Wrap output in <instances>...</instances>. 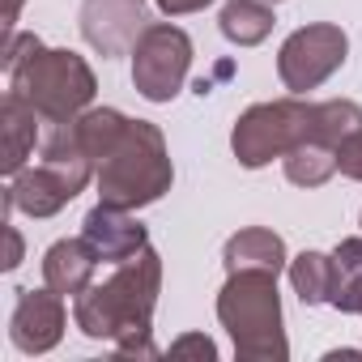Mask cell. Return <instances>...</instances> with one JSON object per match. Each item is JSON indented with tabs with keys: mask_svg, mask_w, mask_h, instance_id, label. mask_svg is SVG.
I'll return each instance as SVG.
<instances>
[{
	"mask_svg": "<svg viewBox=\"0 0 362 362\" xmlns=\"http://www.w3.org/2000/svg\"><path fill=\"white\" fill-rule=\"evenodd\" d=\"M286 273H290V286L303 298V307L332 303V256H324V252H298Z\"/></svg>",
	"mask_w": 362,
	"mask_h": 362,
	"instance_id": "19",
	"label": "cell"
},
{
	"mask_svg": "<svg viewBox=\"0 0 362 362\" xmlns=\"http://www.w3.org/2000/svg\"><path fill=\"white\" fill-rule=\"evenodd\" d=\"M145 26V0H81V39L107 60L132 56Z\"/></svg>",
	"mask_w": 362,
	"mask_h": 362,
	"instance_id": "8",
	"label": "cell"
},
{
	"mask_svg": "<svg viewBox=\"0 0 362 362\" xmlns=\"http://www.w3.org/2000/svg\"><path fill=\"white\" fill-rule=\"evenodd\" d=\"M315 141V103L290 94V98H273V103H252L230 132V149L239 158V166L260 170L273 158H286L294 145Z\"/></svg>",
	"mask_w": 362,
	"mask_h": 362,
	"instance_id": "5",
	"label": "cell"
},
{
	"mask_svg": "<svg viewBox=\"0 0 362 362\" xmlns=\"http://www.w3.org/2000/svg\"><path fill=\"white\" fill-rule=\"evenodd\" d=\"M218 26L235 47H256V43H264L273 35L277 18H273L269 0H230L222 9V18H218Z\"/></svg>",
	"mask_w": 362,
	"mask_h": 362,
	"instance_id": "15",
	"label": "cell"
},
{
	"mask_svg": "<svg viewBox=\"0 0 362 362\" xmlns=\"http://www.w3.org/2000/svg\"><path fill=\"white\" fill-rule=\"evenodd\" d=\"M162 294V256L141 247L115 273L73 298V320L90 341H111L119 354L158 358L153 345V307Z\"/></svg>",
	"mask_w": 362,
	"mask_h": 362,
	"instance_id": "1",
	"label": "cell"
},
{
	"mask_svg": "<svg viewBox=\"0 0 362 362\" xmlns=\"http://www.w3.org/2000/svg\"><path fill=\"white\" fill-rule=\"evenodd\" d=\"M9 90H18L43 115V124H73L81 111H90L98 81H94V69L77 52L39 47L9 73Z\"/></svg>",
	"mask_w": 362,
	"mask_h": 362,
	"instance_id": "4",
	"label": "cell"
},
{
	"mask_svg": "<svg viewBox=\"0 0 362 362\" xmlns=\"http://www.w3.org/2000/svg\"><path fill=\"white\" fill-rule=\"evenodd\" d=\"M153 5H158L166 18H184V13H201V9H209L214 0H153Z\"/></svg>",
	"mask_w": 362,
	"mask_h": 362,
	"instance_id": "23",
	"label": "cell"
},
{
	"mask_svg": "<svg viewBox=\"0 0 362 362\" xmlns=\"http://www.w3.org/2000/svg\"><path fill=\"white\" fill-rule=\"evenodd\" d=\"M77 192L64 184V179L52 166H22L18 175H9V188H5V218L13 209L30 214V218H56Z\"/></svg>",
	"mask_w": 362,
	"mask_h": 362,
	"instance_id": "11",
	"label": "cell"
},
{
	"mask_svg": "<svg viewBox=\"0 0 362 362\" xmlns=\"http://www.w3.org/2000/svg\"><path fill=\"white\" fill-rule=\"evenodd\" d=\"M64 324H69V311H64V294H56L52 286L43 290H18V303H13V315H9V341L22 349V354H47L60 345L64 337Z\"/></svg>",
	"mask_w": 362,
	"mask_h": 362,
	"instance_id": "9",
	"label": "cell"
},
{
	"mask_svg": "<svg viewBox=\"0 0 362 362\" xmlns=\"http://www.w3.org/2000/svg\"><path fill=\"white\" fill-rule=\"evenodd\" d=\"M332 307L345 315H362V235L341 239L332 252Z\"/></svg>",
	"mask_w": 362,
	"mask_h": 362,
	"instance_id": "16",
	"label": "cell"
},
{
	"mask_svg": "<svg viewBox=\"0 0 362 362\" xmlns=\"http://www.w3.org/2000/svg\"><path fill=\"white\" fill-rule=\"evenodd\" d=\"M103 260H98V252H94V243L81 235V239H60V243H52L47 252H43V281L56 290V294H64V298H77L81 290H90L94 286V269H98Z\"/></svg>",
	"mask_w": 362,
	"mask_h": 362,
	"instance_id": "12",
	"label": "cell"
},
{
	"mask_svg": "<svg viewBox=\"0 0 362 362\" xmlns=\"http://www.w3.org/2000/svg\"><path fill=\"white\" fill-rule=\"evenodd\" d=\"M81 235L94 243L103 264H124L141 247H149V230L132 218V209H115V205H103V201L86 214Z\"/></svg>",
	"mask_w": 362,
	"mask_h": 362,
	"instance_id": "10",
	"label": "cell"
},
{
	"mask_svg": "<svg viewBox=\"0 0 362 362\" xmlns=\"http://www.w3.org/2000/svg\"><path fill=\"white\" fill-rule=\"evenodd\" d=\"M39 119L43 115L18 90L5 94V103H0V132H5V158H0V170H5V175H18L26 166V158L35 153V145H39Z\"/></svg>",
	"mask_w": 362,
	"mask_h": 362,
	"instance_id": "14",
	"label": "cell"
},
{
	"mask_svg": "<svg viewBox=\"0 0 362 362\" xmlns=\"http://www.w3.org/2000/svg\"><path fill=\"white\" fill-rule=\"evenodd\" d=\"M281 166H286V179L294 188H320L337 175V149L320 145V141H303L281 158Z\"/></svg>",
	"mask_w": 362,
	"mask_h": 362,
	"instance_id": "18",
	"label": "cell"
},
{
	"mask_svg": "<svg viewBox=\"0 0 362 362\" xmlns=\"http://www.w3.org/2000/svg\"><path fill=\"white\" fill-rule=\"evenodd\" d=\"M192 69V39L170 22H149L132 47V86L149 103H170L188 81Z\"/></svg>",
	"mask_w": 362,
	"mask_h": 362,
	"instance_id": "6",
	"label": "cell"
},
{
	"mask_svg": "<svg viewBox=\"0 0 362 362\" xmlns=\"http://www.w3.org/2000/svg\"><path fill=\"white\" fill-rule=\"evenodd\" d=\"M218 320L235 341L243 362H286L290 341L281 324V294L277 273H230L218 290Z\"/></svg>",
	"mask_w": 362,
	"mask_h": 362,
	"instance_id": "3",
	"label": "cell"
},
{
	"mask_svg": "<svg viewBox=\"0 0 362 362\" xmlns=\"http://www.w3.org/2000/svg\"><path fill=\"white\" fill-rule=\"evenodd\" d=\"M222 264H226V273H247V269H256V273H286L290 269L286 239L277 230H269V226H247V230L226 239Z\"/></svg>",
	"mask_w": 362,
	"mask_h": 362,
	"instance_id": "13",
	"label": "cell"
},
{
	"mask_svg": "<svg viewBox=\"0 0 362 362\" xmlns=\"http://www.w3.org/2000/svg\"><path fill=\"white\" fill-rule=\"evenodd\" d=\"M22 5H26V0H9V5H5V30H18V18H22Z\"/></svg>",
	"mask_w": 362,
	"mask_h": 362,
	"instance_id": "25",
	"label": "cell"
},
{
	"mask_svg": "<svg viewBox=\"0 0 362 362\" xmlns=\"http://www.w3.org/2000/svg\"><path fill=\"white\" fill-rule=\"evenodd\" d=\"M349 56V39L341 26L332 22H311V26H298L281 52H277V77L290 94H307V90H320Z\"/></svg>",
	"mask_w": 362,
	"mask_h": 362,
	"instance_id": "7",
	"label": "cell"
},
{
	"mask_svg": "<svg viewBox=\"0 0 362 362\" xmlns=\"http://www.w3.org/2000/svg\"><path fill=\"white\" fill-rule=\"evenodd\" d=\"M269 5H277V0H269Z\"/></svg>",
	"mask_w": 362,
	"mask_h": 362,
	"instance_id": "26",
	"label": "cell"
},
{
	"mask_svg": "<svg viewBox=\"0 0 362 362\" xmlns=\"http://www.w3.org/2000/svg\"><path fill=\"white\" fill-rule=\"evenodd\" d=\"M188 354H197V358L214 362V358H218V345H214L209 337H201V332H188V337L170 341V358H188Z\"/></svg>",
	"mask_w": 362,
	"mask_h": 362,
	"instance_id": "22",
	"label": "cell"
},
{
	"mask_svg": "<svg viewBox=\"0 0 362 362\" xmlns=\"http://www.w3.org/2000/svg\"><path fill=\"white\" fill-rule=\"evenodd\" d=\"M337 170H341L345 179H358V184H362V128L349 132V136L337 145Z\"/></svg>",
	"mask_w": 362,
	"mask_h": 362,
	"instance_id": "21",
	"label": "cell"
},
{
	"mask_svg": "<svg viewBox=\"0 0 362 362\" xmlns=\"http://www.w3.org/2000/svg\"><path fill=\"white\" fill-rule=\"evenodd\" d=\"M94 184H98V201L115 205V209L136 214V209L162 201L175 184V166H170V149H166L162 128L149 119H128L115 149L98 162Z\"/></svg>",
	"mask_w": 362,
	"mask_h": 362,
	"instance_id": "2",
	"label": "cell"
},
{
	"mask_svg": "<svg viewBox=\"0 0 362 362\" xmlns=\"http://www.w3.org/2000/svg\"><path fill=\"white\" fill-rule=\"evenodd\" d=\"M5 239H9V256H5V269L13 273V269L22 264V235H18V230L9 226V230H5Z\"/></svg>",
	"mask_w": 362,
	"mask_h": 362,
	"instance_id": "24",
	"label": "cell"
},
{
	"mask_svg": "<svg viewBox=\"0 0 362 362\" xmlns=\"http://www.w3.org/2000/svg\"><path fill=\"white\" fill-rule=\"evenodd\" d=\"M124 128H128V115L115 111V107H90V111H81V115L73 119V132H77L81 149L90 153L94 170H98V162L115 149V141L124 136Z\"/></svg>",
	"mask_w": 362,
	"mask_h": 362,
	"instance_id": "17",
	"label": "cell"
},
{
	"mask_svg": "<svg viewBox=\"0 0 362 362\" xmlns=\"http://www.w3.org/2000/svg\"><path fill=\"white\" fill-rule=\"evenodd\" d=\"M43 43H39V35H22V30H9L5 35V52H0V64H5V73H13L26 56H35Z\"/></svg>",
	"mask_w": 362,
	"mask_h": 362,
	"instance_id": "20",
	"label": "cell"
}]
</instances>
